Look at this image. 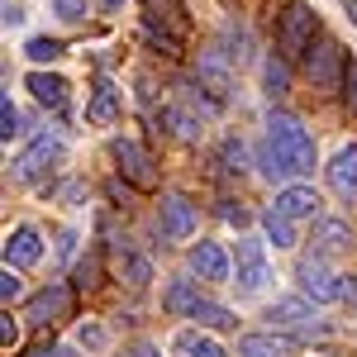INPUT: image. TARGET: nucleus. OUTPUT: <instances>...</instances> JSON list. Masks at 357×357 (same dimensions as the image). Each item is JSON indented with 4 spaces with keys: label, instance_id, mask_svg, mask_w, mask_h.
Wrapping results in <instances>:
<instances>
[{
    "label": "nucleus",
    "instance_id": "f257e3e1",
    "mask_svg": "<svg viewBox=\"0 0 357 357\" xmlns=\"http://www.w3.org/2000/svg\"><path fill=\"white\" fill-rule=\"evenodd\" d=\"M262 172H267L272 181L314 172V138L301 129V119H296V114H272V119H267V153H262Z\"/></svg>",
    "mask_w": 357,
    "mask_h": 357
},
{
    "label": "nucleus",
    "instance_id": "f03ea898",
    "mask_svg": "<svg viewBox=\"0 0 357 357\" xmlns=\"http://www.w3.org/2000/svg\"><path fill=\"white\" fill-rule=\"evenodd\" d=\"M301 286H305V296H314L319 305L348 296V276H338L324 257H305L301 262Z\"/></svg>",
    "mask_w": 357,
    "mask_h": 357
},
{
    "label": "nucleus",
    "instance_id": "7ed1b4c3",
    "mask_svg": "<svg viewBox=\"0 0 357 357\" xmlns=\"http://www.w3.org/2000/svg\"><path fill=\"white\" fill-rule=\"evenodd\" d=\"M314 10L310 5H291L286 15H281V29H276V48L286 57H301L310 48V38H314Z\"/></svg>",
    "mask_w": 357,
    "mask_h": 357
},
{
    "label": "nucleus",
    "instance_id": "20e7f679",
    "mask_svg": "<svg viewBox=\"0 0 357 357\" xmlns=\"http://www.w3.org/2000/svg\"><path fill=\"white\" fill-rule=\"evenodd\" d=\"M305 72L319 91H333L338 82H348V62H343V48L338 43H319L305 53Z\"/></svg>",
    "mask_w": 357,
    "mask_h": 357
},
{
    "label": "nucleus",
    "instance_id": "39448f33",
    "mask_svg": "<svg viewBox=\"0 0 357 357\" xmlns=\"http://www.w3.org/2000/svg\"><path fill=\"white\" fill-rule=\"evenodd\" d=\"M267 281H272V262H267L262 243L257 238H238V291L257 296V291H267Z\"/></svg>",
    "mask_w": 357,
    "mask_h": 357
},
{
    "label": "nucleus",
    "instance_id": "423d86ee",
    "mask_svg": "<svg viewBox=\"0 0 357 357\" xmlns=\"http://www.w3.org/2000/svg\"><path fill=\"white\" fill-rule=\"evenodd\" d=\"M114 162H119V172H124V176L134 181L138 191H153V186H158V172H153V158H148V153L138 148L134 138H119V143H114Z\"/></svg>",
    "mask_w": 357,
    "mask_h": 357
},
{
    "label": "nucleus",
    "instance_id": "0eeeda50",
    "mask_svg": "<svg viewBox=\"0 0 357 357\" xmlns=\"http://www.w3.org/2000/svg\"><path fill=\"white\" fill-rule=\"evenodd\" d=\"M195 220H200V215H195V205L186 200V195H162V234L167 238H176V243L191 238Z\"/></svg>",
    "mask_w": 357,
    "mask_h": 357
},
{
    "label": "nucleus",
    "instance_id": "6e6552de",
    "mask_svg": "<svg viewBox=\"0 0 357 357\" xmlns=\"http://www.w3.org/2000/svg\"><path fill=\"white\" fill-rule=\"evenodd\" d=\"M57 153H62V143H57L53 134H38V138H33V143L24 148V153L15 158V176H20V181H33V176H38V172H43L48 162H53Z\"/></svg>",
    "mask_w": 357,
    "mask_h": 357
},
{
    "label": "nucleus",
    "instance_id": "1a4fd4ad",
    "mask_svg": "<svg viewBox=\"0 0 357 357\" xmlns=\"http://www.w3.org/2000/svg\"><path fill=\"white\" fill-rule=\"evenodd\" d=\"M329 186L338 200H357V143L338 148L329 162Z\"/></svg>",
    "mask_w": 357,
    "mask_h": 357
},
{
    "label": "nucleus",
    "instance_id": "9d476101",
    "mask_svg": "<svg viewBox=\"0 0 357 357\" xmlns=\"http://www.w3.org/2000/svg\"><path fill=\"white\" fill-rule=\"evenodd\" d=\"M38 257H43V238H38V229L20 224V229L5 238V267H33Z\"/></svg>",
    "mask_w": 357,
    "mask_h": 357
},
{
    "label": "nucleus",
    "instance_id": "9b49d317",
    "mask_svg": "<svg viewBox=\"0 0 357 357\" xmlns=\"http://www.w3.org/2000/svg\"><path fill=\"white\" fill-rule=\"evenodd\" d=\"M276 215H286V220H314L319 215V195L310 191V186H286V191H276Z\"/></svg>",
    "mask_w": 357,
    "mask_h": 357
},
{
    "label": "nucleus",
    "instance_id": "f8f14e48",
    "mask_svg": "<svg viewBox=\"0 0 357 357\" xmlns=\"http://www.w3.org/2000/svg\"><path fill=\"white\" fill-rule=\"evenodd\" d=\"M191 272L200 281H229V257L220 243H195L191 248Z\"/></svg>",
    "mask_w": 357,
    "mask_h": 357
},
{
    "label": "nucleus",
    "instance_id": "ddd939ff",
    "mask_svg": "<svg viewBox=\"0 0 357 357\" xmlns=\"http://www.w3.org/2000/svg\"><path fill=\"white\" fill-rule=\"evenodd\" d=\"M291 348H296V338H291V333H248L243 343H238V353L243 357H286L291 353Z\"/></svg>",
    "mask_w": 357,
    "mask_h": 357
},
{
    "label": "nucleus",
    "instance_id": "4468645a",
    "mask_svg": "<svg viewBox=\"0 0 357 357\" xmlns=\"http://www.w3.org/2000/svg\"><path fill=\"white\" fill-rule=\"evenodd\" d=\"M119 119V91L110 82H100L86 100V124H114Z\"/></svg>",
    "mask_w": 357,
    "mask_h": 357
},
{
    "label": "nucleus",
    "instance_id": "2eb2a0df",
    "mask_svg": "<svg viewBox=\"0 0 357 357\" xmlns=\"http://www.w3.org/2000/svg\"><path fill=\"white\" fill-rule=\"evenodd\" d=\"M29 91H33V100L38 105H48V110H62L67 105V82L62 77H48V72H29Z\"/></svg>",
    "mask_w": 357,
    "mask_h": 357
},
{
    "label": "nucleus",
    "instance_id": "dca6fc26",
    "mask_svg": "<svg viewBox=\"0 0 357 357\" xmlns=\"http://www.w3.org/2000/svg\"><path fill=\"white\" fill-rule=\"evenodd\" d=\"M162 310L167 314H195L200 310V291H195V281H172L162 296Z\"/></svg>",
    "mask_w": 357,
    "mask_h": 357
},
{
    "label": "nucleus",
    "instance_id": "f3484780",
    "mask_svg": "<svg viewBox=\"0 0 357 357\" xmlns=\"http://www.w3.org/2000/svg\"><path fill=\"white\" fill-rule=\"evenodd\" d=\"M67 310V286H53V291H43L38 301L29 305V319H38V324H48V319H57Z\"/></svg>",
    "mask_w": 357,
    "mask_h": 357
},
{
    "label": "nucleus",
    "instance_id": "a211bd4d",
    "mask_svg": "<svg viewBox=\"0 0 357 357\" xmlns=\"http://www.w3.org/2000/svg\"><path fill=\"white\" fill-rule=\"evenodd\" d=\"M176 353L181 357H229L210 333H176Z\"/></svg>",
    "mask_w": 357,
    "mask_h": 357
},
{
    "label": "nucleus",
    "instance_id": "6ab92c4d",
    "mask_svg": "<svg viewBox=\"0 0 357 357\" xmlns=\"http://www.w3.org/2000/svg\"><path fill=\"white\" fill-rule=\"evenodd\" d=\"M272 319H276V324H286V329H310V324H314V314L305 310V301H276L272 305Z\"/></svg>",
    "mask_w": 357,
    "mask_h": 357
},
{
    "label": "nucleus",
    "instance_id": "aec40b11",
    "mask_svg": "<svg viewBox=\"0 0 357 357\" xmlns=\"http://www.w3.org/2000/svg\"><path fill=\"white\" fill-rule=\"evenodd\" d=\"M158 124H167L176 138H200V119H195V114H186L181 105H167V110L158 114Z\"/></svg>",
    "mask_w": 357,
    "mask_h": 357
},
{
    "label": "nucleus",
    "instance_id": "412c9836",
    "mask_svg": "<svg viewBox=\"0 0 357 357\" xmlns=\"http://www.w3.org/2000/svg\"><path fill=\"white\" fill-rule=\"evenodd\" d=\"M262 229H267V238H272L276 248H296L301 243V238H296V220H286V215H276V210L262 215Z\"/></svg>",
    "mask_w": 357,
    "mask_h": 357
},
{
    "label": "nucleus",
    "instance_id": "4be33fe9",
    "mask_svg": "<svg viewBox=\"0 0 357 357\" xmlns=\"http://www.w3.org/2000/svg\"><path fill=\"white\" fill-rule=\"evenodd\" d=\"M314 238L329 248V252H338V248H348L353 243V234H348V224H338V220H324L319 229H314Z\"/></svg>",
    "mask_w": 357,
    "mask_h": 357
},
{
    "label": "nucleus",
    "instance_id": "5701e85b",
    "mask_svg": "<svg viewBox=\"0 0 357 357\" xmlns=\"http://www.w3.org/2000/svg\"><path fill=\"white\" fill-rule=\"evenodd\" d=\"M191 319H200V329H229L234 324V314L224 305H205V301H200V310H195Z\"/></svg>",
    "mask_w": 357,
    "mask_h": 357
},
{
    "label": "nucleus",
    "instance_id": "b1692460",
    "mask_svg": "<svg viewBox=\"0 0 357 357\" xmlns=\"http://www.w3.org/2000/svg\"><path fill=\"white\" fill-rule=\"evenodd\" d=\"M119 267H124V281H134V286H148V281H153V267H148V257H134V252H129Z\"/></svg>",
    "mask_w": 357,
    "mask_h": 357
},
{
    "label": "nucleus",
    "instance_id": "393cba45",
    "mask_svg": "<svg viewBox=\"0 0 357 357\" xmlns=\"http://www.w3.org/2000/svg\"><path fill=\"white\" fill-rule=\"evenodd\" d=\"M33 62H53V57H62V43L57 38H29V48H24Z\"/></svg>",
    "mask_w": 357,
    "mask_h": 357
},
{
    "label": "nucleus",
    "instance_id": "a878e982",
    "mask_svg": "<svg viewBox=\"0 0 357 357\" xmlns=\"http://www.w3.org/2000/svg\"><path fill=\"white\" fill-rule=\"evenodd\" d=\"M15 134H20V110H15V105H10V96H5V100H0V138L10 143Z\"/></svg>",
    "mask_w": 357,
    "mask_h": 357
},
{
    "label": "nucleus",
    "instance_id": "bb28decb",
    "mask_svg": "<svg viewBox=\"0 0 357 357\" xmlns=\"http://www.w3.org/2000/svg\"><path fill=\"white\" fill-rule=\"evenodd\" d=\"M110 343V333L100 329V324H82V348H91V353H100Z\"/></svg>",
    "mask_w": 357,
    "mask_h": 357
},
{
    "label": "nucleus",
    "instance_id": "cd10ccee",
    "mask_svg": "<svg viewBox=\"0 0 357 357\" xmlns=\"http://www.w3.org/2000/svg\"><path fill=\"white\" fill-rule=\"evenodd\" d=\"M20 291H24V286H20V276L5 267V272H0V301H5V305H15V301H20Z\"/></svg>",
    "mask_w": 357,
    "mask_h": 357
},
{
    "label": "nucleus",
    "instance_id": "c85d7f7f",
    "mask_svg": "<svg viewBox=\"0 0 357 357\" xmlns=\"http://www.w3.org/2000/svg\"><path fill=\"white\" fill-rule=\"evenodd\" d=\"M57 20H86V0H53Z\"/></svg>",
    "mask_w": 357,
    "mask_h": 357
},
{
    "label": "nucleus",
    "instance_id": "c756f323",
    "mask_svg": "<svg viewBox=\"0 0 357 357\" xmlns=\"http://www.w3.org/2000/svg\"><path fill=\"white\" fill-rule=\"evenodd\" d=\"M224 162H234V172H243V162H248V148L238 143V138H229V143H224Z\"/></svg>",
    "mask_w": 357,
    "mask_h": 357
},
{
    "label": "nucleus",
    "instance_id": "7c9ffc66",
    "mask_svg": "<svg viewBox=\"0 0 357 357\" xmlns=\"http://www.w3.org/2000/svg\"><path fill=\"white\" fill-rule=\"evenodd\" d=\"M267 91H286V67H281V62H267Z\"/></svg>",
    "mask_w": 357,
    "mask_h": 357
},
{
    "label": "nucleus",
    "instance_id": "2f4dec72",
    "mask_svg": "<svg viewBox=\"0 0 357 357\" xmlns=\"http://www.w3.org/2000/svg\"><path fill=\"white\" fill-rule=\"evenodd\" d=\"M0 343H5V348H15V343H20V324H15L10 314L0 319Z\"/></svg>",
    "mask_w": 357,
    "mask_h": 357
},
{
    "label": "nucleus",
    "instance_id": "473e14b6",
    "mask_svg": "<svg viewBox=\"0 0 357 357\" xmlns=\"http://www.w3.org/2000/svg\"><path fill=\"white\" fill-rule=\"evenodd\" d=\"M24 24V10L20 5H5V29H20Z\"/></svg>",
    "mask_w": 357,
    "mask_h": 357
},
{
    "label": "nucleus",
    "instance_id": "72a5a7b5",
    "mask_svg": "<svg viewBox=\"0 0 357 357\" xmlns=\"http://www.w3.org/2000/svg\"><path fill=\"white\" fill-rule=\"evenodd\" d=\"M348 105H353V114H357V62L348 67Z\"/></svg>",
    "mask_w": 357,
    "mask_h": 357
},
{
    "label": "nucleus",
    "instance_id": "f704fd0d",
    "mask_svg": "<svg viewBox=\"0 0 357 357\" xmlns=\"http://www.w3.org/2000/svg\"><path fill=\"white\" fill-rule=\"evenodd\" d=\"M124 357H162L158 348H134V353H124Z\"/></svg>",
    "mask_w": 357,
    "mask_h": 357
},
{
    "label": "nucleus",
    "instance_id": "c9c22d12",
    "mask_svg": "<svg viewBox=\"0 0 357 357\" xmlns=\"http://www.w3.org/2000/svg\"><path fill=\"white\" fill-rule=\"evenodd\" d=\"M338 5L348 10V20H353V24H357V0H338Z\"/></svg>",
    "mask_w": 357,
    "mask_h": 357
},
{
    "label": "nucleus",
    "instance_id": "e433bc0d",
    "mask_svg": "<svg viewBox=\"0 0 357 357\" xmlns=\"http://www.w3.org/2000/svg\"><path fill=\"white\" fill-rule=\"evenodd\" d=\"M38 357H72L67 348H53V353H38Z\"/></svg>",
    "mask_w": 357,
    "mask_h": 357
},
{
    "label": "nucleus",
    "instance_id": "4c0bfd02",
    "mask_svg": "<svg viewBox=\"0 0 357 357\" xmlns=\"http://www.w3.org/2000/svg\"><path fill=\"white\" fill-rule=\"evenodd\" d=\"M100 5H105V10H119V5H124V0H100Z\"/></svg>",
    "mask_w": 357,
    "mask_h": 357
}]
</instances>
